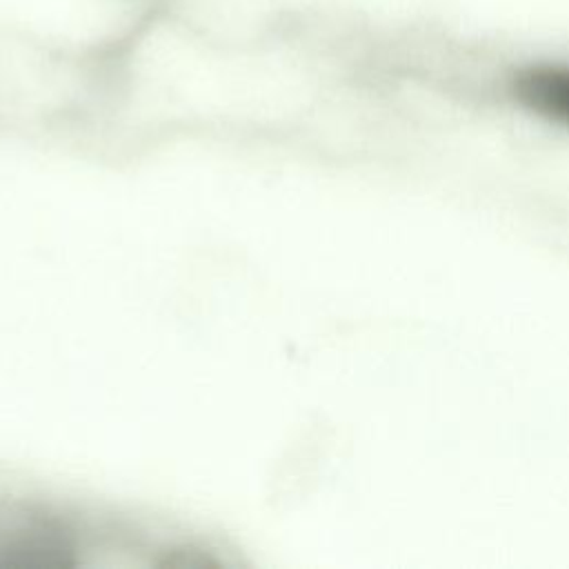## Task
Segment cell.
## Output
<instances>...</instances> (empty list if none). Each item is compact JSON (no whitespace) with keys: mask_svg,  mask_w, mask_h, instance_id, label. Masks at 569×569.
<instances>
[{"mask_svg":"<svg viewBox=\"0 0 569 569\" xmlns=\"http://www.w3.org/2000/svg\"><path fill=\"white\" fill-rule=\"evenodd\" d=\"M509 91L522 109L569 127V62L527 64L511 76Z\"/></svg>","mask_w":569,"mask_h":569,"instance_id":"obj_1","label":"cell"}]
</instances>
